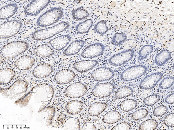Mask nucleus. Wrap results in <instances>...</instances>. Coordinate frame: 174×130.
<instances>
[{
	"instance_id": "4",
	"label": "nucleus",
	"mask_w": 174,
	"mask_h": 130,
	"mask_svg": "<svg viewBox=\"0 0 174 130\" xmlns=\"http://www.w3.org/2000/svg\"><path fill=\"white\" fill-rule=\"evenodd\" d=\"M147 67L143 64H138L130 66L121 73V79L124 81L135 80L141 77L148 71Z\"/></svg>"
},
{
	"instance_id": "17",
	"label": "nucleus",
	"mask_w": 174,
	"mask_h": 130,
	"mask_svg": "<svg viewBox=\"0 0 174 130\" xmlns=\"http://www.w3.org/2000/svg\"><path fill=\"white\" fill-rule=\"evenodd\" d=\"M53 67L50 64L47 63L40 64L34 68L32 73L36 78L41 79L47 77L52 72Z\"/></svg>"
},
{
	"instance_id": "10",
	"label": "nucleus",
	"mask_w": 174,
	"mask_h": 130,
	"mask_svg": "<svg viewBox=\"0 0 174 130\" xmlns=\"http://www.w3.org/2000/svg\"><path fill=\"white\" fill-rule=\"evenodd\" d=\"M105 48V46L102 43L95 42L87 46L80 55L82 57L86 59L97 57L104 53Z\"/></svg>"
},
{
	"instance_id": "38",
	"label": "nucleus",
	"mask_w": 174,
	"mask_h": 130,
	"mask_svg": "<svg viewBox=\"0 0 174 130\" xmlns=\"http://www.w3.org/2000/svg\"><path fill=\"white\" fill-rule=\"evenodd\" d=\"M168 108L166 105H162L155 107L153 110V113L155 116H162L165 114L168 111Z\"/></svg>"
},
{
	"instance_id": "31",
	"label": "nucleus",
	"mask_w": 174,
	"mask_h": 130,
	"mask_svg": "<svg viewBox=\"0 0 174 130\" xmlns=\"http://www.w3.org/2000/svg\"><path fill=\"white\" fill-rule=\"evenodd\" d=\"M154 47L151 44H146L139 50L137 59L141 61L146 59L153 51Z\"/></svg>"
},
{
	"instance_id": "13",
	"label": "nucleus",
	"mask_w": 174,
	"mask_h": 130,
	"mask_svg": "<svg viewBox=\"0 0 174 130\" xmlns=\"http://www.w3.org/2000/svg\"><path fill=\"white\" fill-rule=\"evenodd\" d=\"M76 76V74L73 70L68 69H64L59 70L56 73L55 79L58 84L65 85L73 80Z\"/></svg>"
},
{
	"instance_id": "23",
	"label": "nucleus",
	"mask_w": 174,
	"mask_h": 130,
	"mask_svg": "<svg viewBox=\"0 0 174 130\" xmlns=\"http://www.w3.org/2000/svg\"><path fill=\"white\" fill-rule=\"evenodd\" d=\"M122 116L118 111L112 110L109 111L104 114L102 118L104 123L111 125L116 123L121 120Z\"/></svg>"
},
{
	"instance_id": "6",
	"label": "nucleus",
	"mask_w": 174,
	"mask_h": 130,
	"mask_svg": "<svg viewBox=\"0 0 174 130\" xmlns=\"http://www.w3.org/2000/svg\"><path fill=\"white\" fill-rule=\"evenodd\" d=\"M88 90L87 87L84 83L76 82L67 86L64 90V94L68 98L74 99L83 96L86 94Z\"/></svg>"
},
{
	"instance_id": "19",
	"label": "nucleus",
	"mask_w": 174,
	"mask_h": 130,
	"mask_svg": "<svg viewBox=\"0 0 174 130\" xmlns=\"http://www.w3.org/2000/svg\"><path fill=\"white\" fill-rule=\"evenodd\" d=\"M85 41L82 39L76 40L72 42L63 52V55L71 56L78 53L84 46Z\"/></svg>"
},
{
	"instance_id": "21",
	"label": "nucleus",
	"mask_w": 174,
	"mask_h": 130,
	"mask_svg": "<svg viewBox=\"0 0 174 130\" xmlns=\"http://www.w3.org/2000/svg\"><path fill=\"white\" fill-rule=\"evenodd\" d=\"M33 53L36 56L41 58L50 57L55 53L54 49L47 44H42L36 47L34 49Z\"/></svg>"
},
{
	"instance_id": "36",
	"label": "nucleus",
	"mask_w": 174,
	"mask_h": 130,
	"mask_svg": "<svg viewBox=\"0 0 174 130\" xmlns=\"http://www.w3.org/2000/svg\"><path fill=\"white\" fill-rule=\"evenodd\" d=\"M148 113V111L146 108H141L133 112L131 115V118L133 120H139L145 118Z\"/></svg>"
},
{
	"instance_id": "40",
	"label": "nucleus",
	"mask_w": 174,
	"mask_h": 130,
	"mask_svg": "<svg viewBox=\"0 0 174 130\" xmlns=\"http://www.w3.org/2000/svg\"><path fill=\"white\" fill-rule=\"evenodd\" d=\"M163 123L166 126L169 127H174V113H171L167 114L164 118Z\"/></svg>"
},
{
	"instance_id": "15",
	"label": "nucleus",
	"mask_w": 174,
	"mask_h": 130,
	"mask_svg": "<svg viewBox=\"0 0 174 130\" xmlns=\"http://www.w3.org/2000/svg\"><path fill=\"white\" fill-rule=\"evenodd\" d=\"M98 63V61L95 60H81L74 62L72 64V67L77 71L84 73L94 68Z\"/></svg>"
},
{
	"instance_id": "5",
	"label": "nucleus",
	"mask_w": 174,
	"mask_h": 130,
	"mask_svg": "<svg viewBox=\"0 0 174 130\" xmlns=\"http://www.w3.org/2000/svg\"><path fill=\"white\" fill-rule=\"evenodd\" d=\"M23 26L22 22L17 19L11 20L0 24V39L11 37L17 34Z\"/></svg>"
},
{
	"instance_id": "20",
	"label": "nucleus",
	"mask_w": 174,
	"mask_h": 130,
	"mask_svg": "<svg viewBox=\"0 0 174 130\" xmlns=\"http://www.w3.org/2000/svg\"><path fill=\"white\" fill-rule=\"evenodd\" d=\"M108 106L107 103L102 101L94 102L89 106L88 112L91 116L96 117L104 112Z\"/></svg>"
},
{
	"instance_id": "3",
	"label": "nucleus",
	"mask_w": 174,
	"mask_h": 130,
	"mask_svg": "<svg viewBox=\"0 0 174 130\" xmlns=\"http://www.w3.org/2000/svg\"><path fill=\"white\" fill-rule=\"evenodd\" d=\"M63 14V11L61 8L52 7L39 16L37 23L38 26L41 27L51 25L60 20Z\"/></svg>"
},
{
	"instance_id": "27",
	"label": "nucleus",
	"mask_w": 174,
	"mask_h": 130,
	"mask_svg": "<svg viewBox=\"0 0 174 130\" xmlns=\"http://www.w3.org/2000/svg\"><path fill=\"white\" fill-rule=\"evenodd\" d=\"M93 22L90 19L86 20L79 23L75 26V30L77 33L80 34H83L88 32L93 25Z\"/></svg>"
},
{
	"instance_id": "12",
	"label": "nucleus",
	"mask_w": 174,
	"mask_h": 130,
	"mask_svg": "<svg viewBox=\"0 0 174 130\" xmlns=\"http://www.w3.org/2000/svg\"><path fill=\"white\" fill-rule=\"evenodd\" d=\"M50 2V0H32L24 8V13L27 15H37L45 8Z\"/></svg>"
},
{
	"instance_id": "42",
	"label": "nucleus",
	"mask_w": 174,
	"mask_h": 130,
	"mask_svg": "<svg viewBox=\"0 0 174 130\" xmlns=\"http://www.w3.org/2000/svg\"><path fill=\"white\" fill-rule=\"evenodd\" d=\"M165 102L169 105L174 104V93H172L167 95L164 99Z\"/></svg>"
},
{
	"instance_id": "30",
	"label": "nucleus",
	"mask_w": 174,
	"mask_h": 130,
	"mask_svg": "<svg viewBox=\"0 0 174 130\" xmlns=\"http://www.w3.org/2000/svg\"><path fill=\"white\" fill-rule=\"evenodd\" d=\"M159 126L157 121L154 118L146 120L140 123L139 126V130H155Z\"/></svg>"
},
{
	"instance_id": "18",
	"label": "nucleus",
	"mask_w": 174,
	"mask_h": 130,
	"mask_svg": "<svg viewBox=\"0 0 174 130\" xmlns=\"http://www.w3.org/2000/svg\"><path fill=\"white\" fill-rule=\"evenodd\" d=\"M84 107L83 102L81 100L76 99L68 101L65 108L68 114L74 116L80 113L83 110Z\"/></svg>"
},
{
	"instance_id": "32",
	"label": "nucleus",
	"mask_w": 174,
	"mask_h": 130,
	"mask_svg": "<svg viewBox=\"0 0 174 130\" xmlns=\"http://www.w3.org/2000/svg\"><path fill=\"white\" fill-rule=\"evenodd\" d=\"M65 129L67 130L81 129V125L80 120L76 117H72L69 118L66 122Z\"/></svg>"
},
{
	"instance_id": "22",
	"label": "nucleus",
	"mask_w": 174,
	"mask_h": 130,
	"mask_svg": "<svg viewBox=\"0 0 174 130\" xmlns=\"http://www.w3.org/2000/svg\"><path fill=\"white\" fill-rule=\"evenodd\" d=\"M18 9L17 5L14 3L6 4L0 8V19H8L13 16L17 12Z\"/></svg>"
},
{
	"instance_id": "1",
	"label": "nucleus",
	"mask_w": 174,
	"mask_h": 130,
	"mask_svg": "<svg viewBox=\"0 0 174 130\" xmlns=\"http://www.w3.org/2000/svg\"><path fill=\"white\" fill-rule=\"evenodd\" d=\"M29 44L23 40L9 42L0 49L1 62L5 60L11 59L21 55L28 49Z\"/></svg>"
},
{
	"instance_id": "7",
	"label": "nucleus",
	"mask_w": 174,
	"mask_h": 130,
	"mask_svg": "<svg viewBox=\"0 0 174 130\" xmlns=\"http://www.w3.org/2000/svg\"><path fill=\"white\" fill-rule=\"evenodd\" d=\"M116 88L115 85L111 82L101 83L95 85L91 90V94L94 97L105 98L110 96Z\"/></svg>"
},
{
	"instance_id": "37",
	"label": "nucleus",
	"mask_w": 174,
	"mask_h": 130,
	"mask_svg": "<svg viewBox=\"0 0 174 130\" xmlns=\"http://www.w3.org/2000/svg\"><path fill=\"white\" fill-rule=\"evenodd\" d=\"M174 84V77L167 76L161 81L159 85V88L162 89L166 90L171 88Z\"/></svg>"
},
{
	"instance_id": "24",
	"label": "nucleus",
	"mask_w": 174,
	"mask_h": 130,
	"mask_svg": "<svg viewBox=\"0 0 174 130\" xmlns=\"http://www.w3.org/2000/svg\"><path fill=\"white\" fill-rule=\"evenodd\" d=\"M171 57L170 51L167 49H163L156 54L154 62L157 66H161L166 64Z\"/></svg>"
},
{
	"instance_id": "35",
	"label": "nucleus",
	"mask_w": 174,
	"mask_h": 130,
	"mask_svg": "<svg viewBox=\"0 0 174 130\" xmlns=\"http://www.w3.org/2000/svg\"><path fill=\"white\" fill-rule=\"evenodd\" d=\"M161 99L159 94H153L149 95L145 97L142 101L143 103L147 106H152L158 103Z\"/></svg>"
},
{
	"instance_id": "26",
	"label": "nucleus",
	"mask_w": 174,
	"mask_h": 130,
	"mask_svg": "<svg viewBox=\"0 0 174 130\" xmlns=\"http://www.w3.org/2000/svg\"><path fill=\"white\" fill-rule=\"evenodd\" d=\"M138 105L137 101L133 99H128L122 101L119 106L122 111L128 112L131 111L135 108Z\"/></svg>"
},
{
	"instance_id": "33",
	"label": "nucleus",
	"mask_w": 174,
	"mask_h": 130,
	"mask_svg": "<svg viewBox=\"0 0 174 130\" xmlns=\"http://www.w3.org/2000/svg\"><path fill=\"white\" fill-rule=\"evenodd\" d=\"M94 29L95 31L100 35H105L108 31L106 21L102 20L98 21L95 25Z\"/></svg>"
},
{
	"instance_id": "34",
	"label": "nucleus",
	"mask_w": 174,
	"mask_h": 130,
	"mask_svg": "<svg viewBox=\"0 0 174 130\" xmlns=\"http://www.w3.org/2000/svg\"><path fill=\"white\" fill-rule=\"evenodd\" d=\"M127 39L126 35L123 32H116L113 36L111 43L115 46H120L123 44Z\"/></svg>"
},
{
	"instance_id": "28",
	"label": "nucleus",
	"mask_w": 174,
	"mask_h": 130,
	"mask_svg": "<svg viewBox=\"0 0 174 130\" xmlns=\"http://www.w3.org/2000/svg\"><path fill=\"white\" fill-rule=\"evenodd\" d=\"M0 72V82L3 84L10 82L15 75V72L13 70L8 68L2 69Z\"/></svg>"
},
{
	"instance_id": "25",
	"label": "nucleus",
	"mask_w": 174,
	"mask_h": 130,
	"mask_svg": "<svg viewBox=\"0 0 174 130\" xmlns=\"http://www.w3.org/2000/svg\"><path fill=\"white\" fill-rule=\"evenodd\" d=\"M134 92L133 89L130 86H121L115 92L114 97L117 99H122L132 95Z\"/></svg>"
},
{
	"instance_id": "11",
	"label": "nucleus",
	"mask_w": 174,
	"mask_h": 130,
	"mask_svg": "<svg viewBox=\"0 0 174 130\" xmlns=\"http://www.w3.org/2000/svg\"><path fill=\"white\" fill-rule=\"evenodd\" d=\"M163 74L161 72H156L148 75L142 79L139 85V88L143 90L153 88L161 80Z\"/></svg>"
},
{
	"instance_id": "16",
	"label": "nucleus",
	"mask_w": 174,
	"mask_h": 130,
	"mask_svg": "<svg viewBox=\"0 0 174 130\" xmlns=\"http://www.w3.org/2000/svg\"><path fill=\"white\" fill-rule=\"evenodd\" d=\"M35 60L33 56L28 55L21 56L14 61V65L19 70H25L31 68L34 64Z\"/></svg>"
},
{
	"instance_id": "2",
	"label": "nucleus",
	"mask_w": 174,
	"mask_h": 130,
	"mask_svg": "<svg viewBox=\"0 0 174 130\" xmlns=\"http://www.w3.org/2000/svg\"><path fill=\"white\" fill-rule=\"evenodd\" d=\"M70 26L68 22L62 21L53 26L36 31L33 33L32 37L37 40H46L64 31Z\"/></svg>"
},
{
	"instance_id": "8",
	"label": "nucleus",
	"mask_w": 174,
	"mask_h": 130,
	"mask_svg": "<svg viewBox=\"0 0 174 130\" xmlns=\"http://www.w3.org/2000/svg\"><path fill=\"white\" fill-rule=\"evenodd\" d=\"M134 55L133 49H126L113 55L108 59V62L113 66H120L132 60Z\"/></svg>"
},
{
	"instance_id": "41",
	"label": "nucleus",
	"mask_w": 174,
	"mask_h": 130,
	"mask_svg": "<svg viewBox=\"0 0 174 130\" xmlns=\"http://www.w3.org/2000/svg\"><path fill=\"white\" fill-rule=\"evenodd\" d=\"M100 124H95L90 122L86 124L82 129L83 130H99L102 129L103 127Z\"/></svg>"
},
{
	"instance_id": "39",
	"label": "nucleus",
	"mask_w": 174,
	"mask_h": 130,
	"mask_svg": "<svg viewBox=\"0 0 174 130\" xmlns=\"http://www.w3.org/2000/svg\"><path fill=\"white\" fill-rule=\"evenodd\" d=\"M132 127L131 123L127 121H123L115 125L111 130H130Z\"/></svg>"
},
{
	"instance_id": "29",
	"label": "nucleus",
	"mask_w": 174,
	"mask_h": 130,
	"mask_svg": "<svg viewBox=\"0 0 174 130\" xmlns=\"http://www.w3.org/2000/svg\"><path fill=\"white\" fill-rule=\"evenodd\" d=\"M72 19L75 21H80L90 16L88 12L85 9L78 8L73 10L71 12Z\"/></svg>"
},
{
	"instance_id": "14",
	"label": "nucleus",
	"mask_w": 174,
	"mask_h": 130,
	"mask_svg": "<svg viewBox=\"0 0 174 130\" xmlns=\"http://www.w3.org/2000/svg\"><path fill=\"white\" fill-rule=\"evenodd\" d=\"M71 39V36L69 35H62L51 40L49 43L53 49L59 51L66 47Z\"/></svg>"
},
{
	"instance_id": "9",
	"label": "nucleus",
	"mask_w": 174,
	"mask_h": 130,
	"mask_svg": "<svg viewBox=\"0 0 174 130\" xmlns=\"http://www.w3.org/2000/svg\"><path fill=\"white\" fill-rule=\"evenodd\" d=\"M114 71L110 68L105 66H100L94 70L90 75L92 79L95 81H107L114 77Z\"/></svg>"
}]
</instances>
